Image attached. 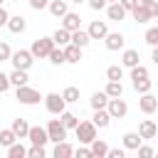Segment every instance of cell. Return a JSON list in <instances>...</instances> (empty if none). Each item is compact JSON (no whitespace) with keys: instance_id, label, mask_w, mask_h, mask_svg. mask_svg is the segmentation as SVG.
<instances>
[{"instance_id":"cell-51","label":"cell","mask_w":158,"mask_h":158,"mask_svg":"<svg viewBox=\"0 0 158 158\" xmlns=\"http://www.w3.org/2000/svg\"><path fill=\"white\" fill-rule=\"evenodd\" d=\"M106 2H118V0H106Z\"/></svg>"},{"instance_id":"cell-17","label":"cell","mask_w":158,"mask_h":158,"mask_svg":"<svg viewBox=\"0 0 158 158\" xmlns=\"http://www.w3.org/2000/svg\"><path fill=\"white\" fill-rule=\"evenodd\" d=\"M131 15H133V20H136L138 25H146V22H151V20H153L151 10H148L146 5H141V2H138V5H136V7L131 10Z\"/></svg>"},{"instance_id":"cell-45","label":"cell","mask_w":158,"mask_h":158,"mask_svg":"<svg viewBox=\"0 0 158 158\" xmlns=\"http://www.w3.org/2000/svg\"><path fill=\"white\" fill-rule=\"evenodd\" d=\"M86 2H89V7H91V10H104V7L109 5L106 0H86Z\"/></svg>"},{"instance_id":"cell-48","label":"cell","mask_w":158,"mask_h":158,"mask_svg":"<svg viewBox=\"0 0 158 158\" xmlns=\"http://www.w3.org/2000/svg\"><path fill=\"white\" fill-rule=\"evenodd\" d=\"M151 59L158 64V47H153V49H151Z\"/></svg>"},{"instance_id":"cell-23","label":"cell","mask_w":158,"mask_h":158,"mask_svg":"<svg viewBox=\"0 0 158 158\" xmlns=\"http://www.w3.org/2000/svg\"><path fill=\"white\" fill-rule=\"evenodd\" d=\"M91 123H94L96 128H109L111 116L106 114V109H96V111H94V116H91Z\"/></svg>"},{"instance_id":"cell-32","label":"cell","mask_w":158,"mask_h":158,"mask_svg":"<svg viewBox=\"0 0 158 158\" xmlns=\"http://www.w3.org/2000/svg\"><path fill=\"white\" fill-rule=\"evenodd\" d=\"M138 79H151V72H148V67H143V64H136V67H131V81H138Z\"/></svg>"},{"instance_id":"cell-38","label":"cell","mask_w":158,"mask_h":158,"mask_svg":"<svg viewBox=\"0 0 158 158\" xmlns=\"http://www.w3.org/2000/svg\"><path fill=\"white\" fill-rule=\"evenodd\" d=\"M146 44L158 47V27H148L146 30Z\"/></svg>"},{"instance_id":"cell-6","label":"cell","mask_w":158,"mask_h":158,"mask_svg":"<svg viewBox=\"0 0 158 158\" xmlns=\"http://www.w3.org/2000/svg\"><path fill=\"white\" fill-rule=\"evenodd\" d=\"M44 131H47V138H49L52 143L67 141V128L62 126V121H59V118H49V121H47V126H44Z\"/></svg>"},{"instance_id":"cell-25","label":"cell","mask_w":158,"mask_h":158,"mask_svg":"<svg viewBox=\"0 0 158 158\" xmlns=\"http://www.w3.org/2000/svg\"><path fill=\"white\" fill-rule=\"evenodd\" d=\"M10 128H12V133H15L17 138H27V131H30V123H27V118H15Z\"/></svg>"},{"instance_id":"cell-12","label":"cell","mask_w":158,"mask_h":158,"mask_svg":"<svg viewBox=\"0 0 158 158\" xmlns=\"http://www.w3.org/2000/svg\"><path fill=\"white\" fill-rule=\"evenodd\" d=\"M27 138H30V143H32V146H47V143H49L44 126H30V131H27Z\"/></svg>"},{"instance_id":"cell-4","label":"cell","mask_w":158,"mask_h":158,"mask_svg":"<svg viewBox=\"0 0 158 158\" xmlns=\"http://www.w3.org/2000/svg\"><path fill=\"white\" fill-rule=\"evenodd\" d=\"M42 101H44V109H47L52 116H59V114L67 109V101H64V99H62V94H57V91L44 94V96H42Z\"/></svg>"},{"instance_id":"cell-14","label":"cell","mask_w":158,"mask_h":158,"mask_svg":"<svg viewBox=\"0 0 158 158\" xmlns=\"http://www.w3.org/2000/svg\"><path fill=\"white\" fill-rule=\"evenodd\" d=\"M59 20H62V27H64L67 32H74V30L81 27V17H79V12H67V15H62Z\"/></svg>"},{"instance_id":"cell-34","label":"cell","mask_w":158,"mask_h":158,"mask_svg":"<svg viewBox=\"0 0 158 158\" xmlns=\"http://www.w3.org/2000/svg\"><path fill=\"white\" fill-rule=\"evenodd\" d=\"M15 141H17V136L12 133V128H2V131H0V146L7 148V146H12Z\"/></svg>"},{"instance_id":"cell-21","label":"cell","mask_w":158,"mask_h":158,"mask_svg":"<svg viewBox=\"0 0 158 158\" xmlns=\"http://www.w3.org/2000/svg\"><path fill=\"white\" fill-rule=\"evenodd\" d=\"M89 42H91V40H89L86 30H81V27H79V30H74V32L69 35V44H77V47H81V49H84Z\"/></svg>"},{"instance_id":"cell-1","label":"cell","mask_w":158,"mask_h":158,"mask_svg":"<svg viewBox=\"0 0 158 158\" xmlns=\"http://www.w3.org/2000/svg\"><path fill=\"white\" fill-rule=\"evenodd\" d=\"M15 99H17L20 104H25V106H35V104L42 101V94H40V89L25 84V86H17V89H15Z\"/></svg>"},{"instance_id":"cell-22","label":"cell","mask_w":158,"mask_h":158,"mask_svg":"<svg viewBox=\"0 0 158 158\" xmlns=\"http://www.w3.org/2000/svg\"><path fill=\"white\" fill-rule=\"evenodd\" d=\"M138 59H141V57H138V49H126V47H123V54H121V67H128V69H131V67L141 64Z\"/></svg>"},{"instance_id":"cell-16","label":"cell","mask_w":158,"mask_h":158,"mask_svg":"<svg viewBox=\"0 0 158 158\" xmlns=\"http://www.w3.org/2000/svg\"><path fill=\"white\" fill-rule=\"evenodd\" d=\"M104 10H106V17H109L111 22H121V20L126 17V10H123L118 2H109Z\"/></svg>"},{"instance_id":"cell-10","label":"cell","mask_w":158,"mask_h":158,"mask_svg":"<svg viewBox=\"0 0 158 158\" xmlns=\"http://www.w3.org/2000/svg\"><path fill=\"white\" fill-rule=\"evenodd\" d=\"M138 109L146 114V116H151V114H156L158 111V99L148 91V94H141V99H138Z\"/></svg>"},{"instance_id":"cell-15","label":"cell","mask_w":158,"mask_h":158,"mask_svg":"<svg viewBox=\"0 0 158 158\" xmlns=\"http://www.w3.org/2000/svg\"><path fill=\"white\" fill-rule=\"evenodd\" d=\"M62 52H64V64H79V59H81V47H77V44H64Z\"/></svg>"},{"instance_id":"cell-35","label":"cell","mask_w":158,"mask_h":158,"mask_svg":"<svg viewBox=\"0 0 158 158\" xmlns=\"http://www.w3.org/2000/svg\"><path fill=\"white\" fill-rule=\"evenodd\" d=\"M47 59L54 64V67H59V64H64V52H62V47H54L49 54H47Z\"/></svg>"},{"instance_id":"cell-24","label":"cell","mask_w":158,"mask_h":158,"mask_svg":"<svg viewBox=\"0 0 158 158\" xmlns=\"http://www.w3.org/2000/svg\"><path fill=\"white\" fill-rule=\"evenodd\" d=\"M47 10H49L54 17H62V15L69 12V5H67V0H49V2H47Z\"/></svg>"},{"instance_id":"cell-44","label":"cell","mask_w":158,"mask_h":158,"mask_svg":"<svg viewBox=\"0 0 158 158\" xmlns=\"http://www.w3.org/2000/svg\"><path fill=\"white\" fill-rule=\"evenodd\" d=\"M118 5H121V7L126 10V12H131V10H133V7L138 5V0H118Z\"/></svg>"},{"instance_id":"cell-47","label":"cell","mask_w":158,"mask_h":158,"mask_svg":"<svg viewBox=\"0 0 158 158\" xmlns=\"http://www.w3.org/2000/svg\"><path fill=\"white\" fill-rule=\"evenodd\" d=\"M7 17H10V12L0 5V27H5V25H7Z\"/></svg>"},{"instance_id":"cell-9","label":"cell","mask_w":158,"mask_h":158,"mask_svg":"<svg viewBox=\"0 0 158 158\" xmlns=\"http://www.w3.org/2000/svg\"><path fill=\"white\" fill-rule=\"evenodd\" d=\"M104 44H106L109 52H118V49L126 47V37H123L121 32H109V35L104 37Z\"/></svg>"},{"instance_id":"cell-19","label":"cell","mask_w":158,"mask_h":158,"mask_svg":"<svg viewBox=\"0 0 158 158\" xmlns=\"http://www.w3.org/2000/svg\"><path fill=\"white\" fill-rule=\"evenodd\" d=\"M74 156V146L67 143V141H59L54 143V151H52V158H72Z\"/></svg>"},{"instance_id":"cell-28","label":"cell","mask_w":158,"mask_h":158,"mask_svg":"<svg viewBox=\"0 0 158 158\" xmlns=\"http://www.w3.org/2000/svg\"><path fill=\"white\" fill-rule=\"evenodd\" d=\"M89 104H91V109H94V111H96V109H106L109 96H106L104 91H94V94H91V99H89Z\"/></svg>"},{"instance_id":"cell-3","label":"cell","mask_w":158,"mask_h":158,"mask_svg":"<svg viewBox=\"0 0 158 158\" xmlns=\"http://www.w3.org/2000/svg\"><path fill=\"white\" fill-rule=\"evenodd\" d=\"M54 49V42H52V37H37L35 42H32V47H30V54L35 57V59H47V54Z\"/></svg>"},{"instance_id":"cell-49","label":"cell","mask_w":158,"mask_h":158,"mask_svg":"<svg viewBox=\"0 0 158 158\" xmlns=\"http://www.w3.org/2000/svg\"><path fill=\"white\" fill-rule=\"evenodd\" d=\"M138 2H141V5H146V2H151V0H138Z\"/></svg>"},{"instance_id":"cell-7","label":"cell","mask_w":158,"mask_h":158,"mask_svg":"<svg viewBox=\"0 0 158 158\" xmlns=\"http://www.w3.org/2000/svg\"><path fill=\"white\" fill-rule=\"evenodd\" d=\"M106 114H109L111 118H123V116L128 114V104H126V99H123V96H118V99H109V104H106Z\"/></svg>"},{"instance_id":"cell-52","label":"cell","mask_w":158,"mask_h":158,"mask_svg":"<svg viewBox=\"0 0 158 158\" xmlns=\"http://www.w3.org/2000/svg\"><path fill=\"white\" fill-rule=\"evenodd\" d=\"M126 158H136V156H126Z\"/></svg>"},{"instance_id":"cell-27","label":"cell","mask_w":158,"mask_h":158,"mask_svg":"<svg viewBox=\"0 0 158 158\" xmlns=\"http://www.w3.org/2000/svg\"><path fill=\"white\" fill-rule=\"evenodd\" d=\"M57 118H59V121H62V126H64V128H67V131H74V126H77V123H79V118H77V116H74V114H72V111H67V109H64V111H62V114H59V116H57Z\"/></svg>"},{"instance_id":"cell-39","label":"cell","mask_w":158,"mask_h":158,"mask_svg":"<svg viewBox=\"0 0 158 158\" xmlns=\"http://www.w3.org/2000/svg\"><path fill=\"white\" fill-rule=\"evenodd\" d=\"M27 158H47L44 146H30L27 148Z\"/></svg>"},{"instance_id":"cell-46","label":"cell","mask_w":158,"mask_h":158,"mask_svg":"<svg viewBox=\"0 0 158 158\" xmlns=\"http://www.w3.org/2000/svg\"><path fill=\"white\" fill-rule=\"evenodd\" d=\"M27 2H30V7H32V10H44L49 0H27Z\"/></svg>"},{"instance_id":"cell-37","label":"cell","mask_w":158,"mask_h":158,"mask_svg":"<svg viewBox=\"0 0 158 158\" xmlns=\"http://www.w3.org/2000/svg\"><path fill=\"white\" fill-rule=\"evenodd\" d=\"M133 84V89L138 91V94H148L151 91V86H153V81L151 79H138V81H131Z\"/></svg>"},{"instance_id":"cell-42","label":"cell","mask_w":158,"mask_h":158,"mask_svg":"<svg viewBox=\"0 0 158 158\" xmlns=\"http://www.w3.org/2000/svg\"><path fill=\"white\" fill-rule=\"evenodd\" d=\"M106 158H126V151L123 148H109L106 151Z\"/></svg>"},{"instance_id":"cell-30","label":"cell","mask_w":158,"mask_h":158,"mask_svg":"<svg viewBox=\"0 0 158 158\" xmlns=\"http://www.w3.org/2000/svg\"><path fill=\"white\" fill-rule=\"evenodd\" d=\"M121 79H123V67L121 64L106 67V81H121Z\"/></svg>"},{"instance_id":"cell-31","label":"cell","mask_w":158,"mask_h":158,"mask_svg":"<svg viewBox=\"0 0 158 158\" xmlns=\"http://www.w3.org/2000/svg\"><path fill=\"white\" fill-rule=\"evenodd\" d=\"M7 158H27V148L20 141H15L12 146H7Z\"/></svg>"},{"instance_id":"cell-29","label":"cell","mask_w":158,"mask_h":158,"mask_svg":"<svg viewBox=\"0 0 158 158\" xmlns=\"http://www.w3.org/2000/svg\"><path fill=\"white\" fill-rule=\"evenodd\" d=\"M69 35H72V32H67L64 27L54 30V35H52V42H54V47H64V44H69Z\"/></svg>"},{"instance_id":"cell-20","label":"cell","mask_w":158,"mask_h":158,"mask_svg":"<svg viewBox=\"0 0 158 158\" xmlns=\"http://www.w3.org/2000/svg\"><path fill=\"white\" fill-rule=\"evenodd\" d=\"M121 143H123V151H136V148H138L143 141H141V136H138L136 131H128V133H123Z\"/></svg>"},{"instance_id":"cell-33","label":"cell","mask_w":158,"mask_h":158,"mask_svg":"<svg viewBox=\"0 0 158 158\" xmlns=\"http://www.w3.org/2000/svg\"><path fill=\"white\" fill-rule=\"evenodd\" d=\"M62 99H64L67 104H74V101H79V86H67V89L62 91Z\"/></svg>"},{"instance_id":"cell-41","label":"cell","mask_w":158,"mask_h":158,"mask_svg":"<svg viewBox=\"0 0 158 158\" xmlns=\"http://www.w3.org/2000/svg\"><path fill=\"white\" fill-rule=\"evenodd\" d=\"M10 54H12L10 44H7V42H0V62H7V59H10Z\"/></svg>"},{"instance_id":"cell-8","label":"cell","mask_w":158,"mask_h":158,"mask_svg":"<svg viewBox=\"0 0 158 158\" xmlns=\"http://www.w3.org/2000/svg\"><path fill=\"white\" fill-rule=\"evenodd\" d=\"M86 35H89V40H104V37L109 35L106 20H94V22L86 27Z\"/></svg>"},{"instance_id":"cell-18","label":"cell","mask_w":158,"mask_h":158,"mask_svg":"<svg viewBox=\"0 0 158 158\" xmlns=\"http://www.w3.org/2000/svg\"><path fill=\"white\" fill-rule=\"evenodd\" d=\"M7 79H10V86H25L27 81H30V74L25 72V69H12L10 74H7Z\"/></svg>"},{"instance_id":"cell-2","label":"cell","mask_w":158,"mask_h":158,"mask_svg":"<svg viewBox=\"0 0 158 158\" xmlns=\"http://www.w3.org/2000/svg\"><path fill=\"white\" fill-rule=\"evenodd\" d=\"M74 133H77V138H79V146H89V143L99 136V128H96L91 121H79V123L74 126Z\"/></svg>"},{"instance_id":"cell-50","label":"cell","mask_w":158,"mask_h":158,"mask_svg":"<svg viewBox=\"0 0 158 158\" xmlns=\"http://www.w3.org/2000/svg\"><path fill=\"white\" fill-rule=\"evenodd\" d=\"M72 2H77V5H79V2H86V0H72Z\"/></svg>"},{"instance_id":"cell-13","label":"cell","mask_w":158,"mask_h":158,"mask_svg":"<svg viewBox=\"0 0 158 158\" xmlns=\"http://www.w3.org/2000/svg\"><path fill=\"white\" fill-rule=\"evenodd\" d=\"M12 35H22L25 30H27V20L22 17V15H10L7 17V25H5Z\"/></svg>"},{"instance_id":"cell-43","label":"cell","mask_w":158,"mask_h":158,"mask_svg":"<svg viewBox=\"0 0 158 158\" xmlns=\"http://www.w3.org/2000/svg\"><path fill=\"white\" fill-rule=\"evenodd\" d=\"M7 89H10V79H7L5 72H0V94H5Z\"/></svg>"},{"instance_id":"cell-53","label":"cell","mask_w":158,"mask_h":158,"mask_svg":"<svg viewBox=\"0 0 158 158\" xmlns=\"http://www.w3.org/2000/svg\"><path fill=\"white\" fill-rule=\"evenodd\" d=\"M0 5H2V0H0Z\"/></svg>"},{"instance_id":"cell-36","label":"cell","mask_w":158,"mask_h":158,"mask_svg":"<svg viewBox=\"0 0 158 158\" xmlns=\"http://www.w3.org/2000/svg\"><path fill=\"white\" fill-rule=\"evenodd\" d=\"M136 158H156V151H153V146H148V143H141V146L136 148Z\"/></svg>"},{"instance_id":"cell-5","label":"cell","mask_w":158,"mask_h":158,"mask_svg":"<svg viewBox=\"0 0 158 158\" xmlns=\"http://www.w3.org/2000/svg\"><path fill=\"white\" fill-rule=\"evenodd\" d=\"M7 62H12V69H25V72H30V67L35 64V57L30 54V49H17V52L10 54Z\"/></svg>"},{"instance_id":"cell-40","label":"cell","mask_w":158,"mask_h":158,"mask_svg":"<svg viewBox=\"0 0 158 158\" xmlns=\"http://www.w3.org/2000/svg\"><path fill=\"white\" fill-rule=\"evenodd\" d=\"M72 158H91L89 146H79V148H74V156H72Z\"/></svg>"},{"instance_id":"cell-11","label":"cell","mask_w":158,"mask_h":158,"mask_svg":"<svg viewBox=\"0 0 158 158\" xmlns=\"http://www.w3.org/2000/svg\"><path fill=\"white\" fill-rule=\"evenodd\" d=\"M138 136H141V141H151V138H156V133H158V126H156V121H151V118H143L141 123H138V131H136Z\"/></svg>"},{"instance_id":"cell-26","label":"cell","mask_w":158,"mask_h":158,"mask_svg":"<svg viewBox=\"0 0 158 158\" xmlns=\"http://www.w3.org/2000/svg\"><path fill=\"white\" fill-rule=\"evenodd\" d=\"M104 94H106L109 99H118V96H123V84H121V81H106Z\"/></svg>"}]
</instances>
